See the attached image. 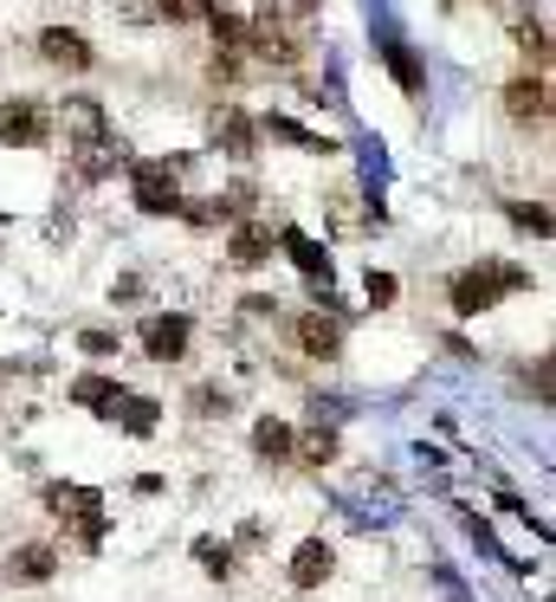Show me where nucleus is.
Masks as SVG:
<instances>
[{"instance_id": "aec40b11", "label": "nucleus", "mask_w": 556, "mask_h": 602, "mask_svg": "<svg viewBox=\"0 0 556 602\" xmlns=\"http://www.w3.org/2000/svg\"><path fill=\"white\" fill-rule=\"evenodd\" d=\"M117 395H123V389H117V377H78V382H72V402H78V409L111 414V402H117Z\"/></svg>"}, {"instance_id": "5701e85b", "label": "nucleus", "mask_w": 556, "mask_h": 602, "mask_svg": "<svg viewBox=\"0 0 556 602\" xmlns=\"http://www.w3.org/2000/svg\"><path fill=\"white\" fill-rule=\"evenodd\" d=\"M388 72L402 78V91H421V66H414L408 46H388Z\"/></svg>"}, {"instance_id": "b1692460", "label": "nucleus", "mask_w": 556, "mask_h": 602, "mask_svg": "<svg viewBox=\"0 0 556 602\" xmlns=\"http://www.w3.org/2000/svg\"><path fill=\"white\" fill-rule=\"evenodd\" d=\"M208 7H214V0H155L162 20H208Z\"/></svg>"}, {"instance_id": "dca6fc26", "label": "nucleus", "mask_w": 556, "mask_h": 602, "mask_svg": "<svg viewBox=\"0 0 556 602\" xmlns=\"http://www.w3.org/2000/svg\"><path fill=\"white\" fill-rule=\"evenodd\" d=\"M505 20H512V33H518V52L544 72V66H550V39H544V27H537V20H524L518 0H505Z\"/></svg>"}, {"instance_id": "1a4fd4ad", "label": "nucleus", "mask_w": 556, "mask_h": 602, "mask_svg": "<svg viewBox=\"0 0 556 602\" xmlns=\"http://www.w3.org/2000/svg\"><path fill=\"white\" fill-rule=\"evenodd\" d=\"M143 350L155 363H175L188 350V318H175V311L169 318H143Z\"/></svg>"}, {"instance_id": "bb28decb", "label": "nucleus", "mask_w": 556, "mask_h": 602, "mask_svg": "<svg viewBox=\"0 0 556 602\" xmlns=\"http://www.w3.org/2000/svg\"><path fill=\"white\" fill-rule=\"evenodd\" d=\"M78 350H84V357H111L117 338H111V331H84V338H78Z\"/></svg>"}, {"instance_id": "7ed1b4c3", "label": "nucleus", "mask_w": 556, "mask_h": 602, "mask_svg": "<svg viewBox=\"0 0 556 602\" xmlns=\"http://www.w3.org/2000/svg\"><path fill=\"white\" fill-rule=\"evenodd\" d=\"M46 505H52L65 525H78L84 544H98V538H104V499H98L91 486H65V480H59V486L46 492Z\"/></svg>"}, {"instance_id": "7c9ffc66", "label": "nucleus", "mask_w": 556, "mask_h": 602, "mask_svg": "<svg viewBox=\"0 0 556 602\" xmlns=\"http://www.w3.org/2000/svg\"><path fill=\"white\" fill-rule=\"evenodd\" d=\"M485 7H505V0H485Z\"/></svg>"}, {"instance_id": "2eb2a0df", "label": "nucleus", "mask_w": 556, "mask_h": 602, "mask_svg": "<svg viewBox=\"0 0 556 602\" xmlns=\"http://www.w3.org/2000/svg\"><path fill=\"white\" fill-rule=\"evenodd\" d=\"M214 137H221L226 150L240 155V162H246V155H253V137H260V130H253V117H246V111L221 104V111H214Z\"/></svg>"}, {"instance_id": "c85d7f7f", "label": "nucleus", "mask_w": 556, "mask_h": 602, "mask_svg": "<svg viewBox=\"0 0 556 602\" xmlns=\"http://www.w3.org/2000/svg\"><path fill=\"white\" fill-rule=\"evenodd\" d=\"M395 299V279L388 272H370V304H388Z\"/></svg>"}, {"instance_id": "393cba45", "label": "nucleus", "mask_w": 556, "mask_h": 602, "mask_svg": "<svg viewBox=\"0 0 556 602\" xmlns=\"http://www.w3.org/2000/svg\"><path fill=\"white\" fill-rule=\"evenodd\" d=\"M260 7L272 13V20H311V13H317L324 0H260Z\"/></svg>"}, {"instance_id": "9d476101", "label": "nucleus", "mask_w": 556, "mask_h": 602, "mask_svg": "<svg viewBox=\"0 0 556 602\" xmlns=\"http://www.w3.org/2000/svg\"><path fill=\"white\" fill-rule=\"evenodd\" d=\"M226 253H233V265H240V272H260V265L272 260V227L240 221V227H233V240H226Z\"/></svg>"}, {"instance_id": "a878e982", "label": "nucleus", "mask_w": 556, "mask_h": 602, "mask_svg": "<svg viewBox=\"0 0 556 602\" xmlns=\"http://www.w3.org/2000/svg\"><path fill=\"white\" fill-rule=\"evenodd\" d=\"M194 558L214 570V576H226V570H233V551H226V544H214V538H201V544H194Z\"/></svg>"}, {"instance_id": "0eeeda50", "label": "nucleus", "mask_w": 556, "mask_h": 602, "mask_svg": "<svg viewBox=\"0 0 556 602\" xmlns=\"http://www.w3.org/2000/svg\"><path fill=\"white\" fill-rule=\"evenodd\" d=\"M505 111L518 117V123H544L550 117V84H544V72H524L505 84Z\"/></svg>"}, {"instance_id": "4468645a", "label": "nucleus", "mask_w": 556, "mask_h": 602, "mask_svg": "<svg viewBox=\"0 0 556 602\" xmlns=\"http://www.w3.org/2000/svg\"><path fill=\"white\" fill-rule=\"evenodd\" d=\"M111 421H123V434L149 441V434H155V421H162V409H155L149 395H117V402H111Z\"/></svg>"}, {"instance_id": "6e6552de", "label": "nucleus", "mask_w": 556, "mask_h": 602, "mask_svg": "<svg viewBox=\"0 0 556 602\" xmlns=\"http://www.w3.org/2000/svg\"><path fill=\"white\" fill-rule=\"evenodd\" d=\"M297 343H304L317 363H331L336 350H343V324H336V311H304V318H297Z\"/></svg>"}, {"instance_id": "9b49d317", "label": "nucleus", "mask_w": 556, "mask_h": 602, "mask_svg": "<svg viewBox=\"0 0 556 602\" xmlns=\"http://www.w3.org/2000/svg\"><path fill=\"white\" fill-rule=\"evenodd\" d=\"M331 570H336V558H331V544H324V538H304V544L292 551V583H297V590H317Z\"/></svg>"}, {"instance_id": "f8f14e48", "label": "nucleus", "mask_w": 556, "mask_h": 602, "mask_svg": "<svg viewBox=\"0 0 556 602\" xmlns=\"http://www.w3.org/2000/svg\"><path fill=\"white\" fill-rule=\"evenodd\" d=\"M279 247H285V260L304 272V279H331V260H324V247L311 240V233H297V227H285L279 233Z\"/></svg>"}, {"instance_id": "423d86ee", "label": "nucleus", "mask_w": 556, "mask_h": 602, "mask_svg": "<svg viewBox=\"0 0 556 602\" xmlns=\"http://www.w3.org/2000/svg\"><path fill=\"white\" fill-rule=\"evenodd\" d=\"M39 52H46V59H52L59 72H91V66H98L91 39L72 33V27H46V33H39Z\"/></svg>"}, {"instance_id": "a211bd4d", "label": "nucleus", "mask_w": 556, "mask_h": 602, "mask_svg": "<svg viewBox=\"0 0 556 602\" xmlns=\"http://www.w3.org/2000/svg\"><path fill=\"white\" fill-rule=\"evenodd\" d=\"M292 453L304 460V466H331V460H336V428H324V421H317V428L292 434Z\"/></svg>"}, {"instance_id": "c756f323", "label": "nucleus", "mask_w": 556, "mask_h": 602, "mask_svg": "<svg viewBox=\"0 0 556 602\" xmlns=\"http://www.w3.org/2000/svg\"><path fill=\"white\" fill-rule=\"evenodd\" d=\"M240 311H246V318H279V304H272V299H246Z\"/></svg>"}, {"instance_id": "f3484780", "label": "nucleus", "mask_w": 556, "mask_h": 602, "mask_svg": "<svg viewBox=\"0 0 556 602\" xmlns=\"http://www.w3.org/2000/svg\"><path fill=\"white\" fill-rule=\"evenodd\" d=\"M117 169H123V150H117L111 137H91V143L78 150V175H84V182H104Z\"/></svg>"}, {"instance_id": "20e7f679", "label": "nucleus", "mask_w": 556, "mask_h": 602, "mask_svg": "<svg viewBox=\"0 0 556 602\" xmlns=\"http://www.w3.org/2000/svg\"><path fill=\"white\" fill-rule=\"evenodd\" d=\"M52 137V117L39 98H7L0 104V143H13V150H39Z\"/></svg>"}, {"instance_id": "ddd939ff", "label": "nucleus", "mask_w": 556, "mask_h": 602, "mask_svg": "<svg viewBox=\"0 0 556 602\" xmlns=\"http://www.w3.org/2000/svg\"><path fill=\"white\" fill-rule=\"evenodd\" d=\"M52 570H59V551H52V544H20V551L7 558V576H13V583H46Z\"/></svg>"}, {"instance_id": "6ab92c4d", "label": "nucleus", "mask_w": 556, "mask_h": 602, "mask_svg": "<svg viewBox=\"0 0 556 602\" xmlns=\"http://www.w3.org/2000/svg\"><path fill=\"white\" fill-rule=\"evenodd\" d=\"M253 453H260V460H285V453H292V421H279V414L253 421Z\"/></svg>"}, {"instance_id": "f257e3e1", "label": "nucleus", "mask_w": 556, "mask_h": 602, "mask_svg": "<svg viewBox=\"0 0 556 602\" xmlns=\"http://www.w3.org/2000/svg\"><path fill=\"white\" fill-rule=\"evenodd\" d=\"M524 285H530L524 265L485 260V265H473V272L453 279V311H459V318H479V311H492L498 299H512V292H524Z\"/></svg>"}, {"instance_id": "412c9836", "label": "nucleus", "mask_w": 556, "mask_h": 602, "mask_svg": "<svg viewBox=\"0 0 556 602\" xmlns=\"http://www.w3.org/2000/svg\"><path fill=\"white\" fill-rule=\"evenodd\" d=\"M65 130H72L78 143L104 137V104H91V98H72V104H65Z\"/></svg>"}, {"instance_id": "4be33fe9", "label": "nucleus", "mask_w": 556, "mask_h": 602, "mask_svg": "<svg viewBox=\"0 0 556 602\" xmlns=\"http://www.w3.org/2000/svg\"><path fill=\"white\" fill-rule=\"evenodd\" d=\"M265 130H272V137H279V143H297V150H311V155H324V150H331V143H324V137H311V130H297L292 117H272V123H265Z\"/></svg>"}, {"instance_id": "cd10ccee", "label": "nucleus", "mask_w": 556, "mask_h": 602, "mask_svg": "<svg viewBox=\"0 0 556 602\" xmlns=\"http://www.w3.org/2000/svg\"><path fill=\"white\" fill-rule=\"evenodd\" d=\"M512 221L530 227V233H550V214H544V208H512Z\"/></svg>"}, {"instance_id": "f03ea898", "label": "nucleus", "mask_w": 556, "mask_h": 602, "mask_svg": "<svg viewBox=\"0 0 556 602\" xmlns=\"http://www.w3.org/2000/svg\"><path fill=\"white\" fill-rule=\"evenodd\" d=\"M182 162H188V155H175V162H137V169H130V182H137V208H143V214H175V208H182V182H175Z\"/></svg>"}, {"instance_id": "39448f33", "label": "nucleus", "mask_w": 556, "mask_h": 602, "mask_svg": "<svg viewBox=\"0 0 556 602\" xmlns=\"http://www.w3.org/2000/svg\"><path fill=\"white\" fill-rule=\"evenodd\" d=\"M240 46H253V59H265L272 72H285V66H297V46H292V33H285V27H279V20H272L265 7H260V20L246 27V39H240Z\"/></svg>"}]
</instances>
